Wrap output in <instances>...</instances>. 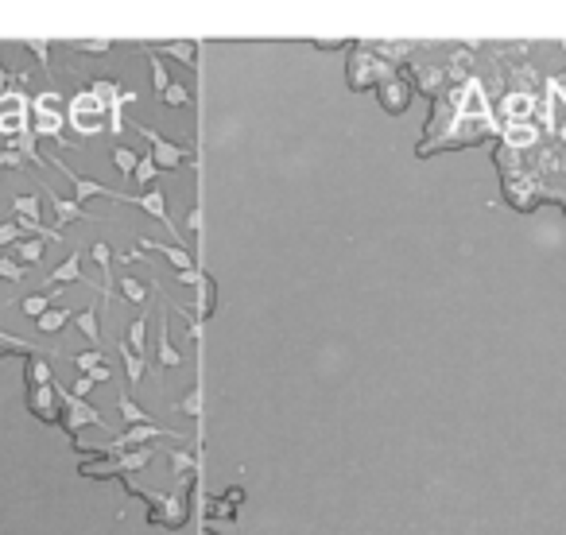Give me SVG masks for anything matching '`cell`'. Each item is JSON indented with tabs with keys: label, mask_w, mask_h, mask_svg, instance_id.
Masks as SVG:
<instances>
[{
	"label": "cell",
	"mask_w": 566,
	"mask_h": 535,
	"mask_svg": "<svg viewBox=\"0 0 566 535\" xmlns=\"http://www.w3.org/2000/svg\"><path fill=\"white\" fill-rule=\"evenodd\" d=\"M51 205H55V218H59V233H62V225H70V221H86V210H81L74 198H59V194H55Z\"/></svg>",
	"instance_id": "9a60e30c"
},
{
	"label": "cell",
	"mask_w": 566,
	"mask_h": 535,
	"mask_svg": "<svg viewBox=\"0 0 566 535\" xmlns=\"http://www.w3.org/2000/svg\"><path fill=\"white\" fill-rule=\"evenodd\" d=\"M89 94L97 97V101H105V105H113L117 101L120 94H125V89L117 86V81H89Z\"/></svg>",
	"instance_id": "f546056e"
},
{
	"label": "cell",
	"mask_w": 566,
	"mask_h": 535,
	"mask_svg": "<svg viewBox=\"0 0 566 535\" xmlns=\"http://www.w3.org/2000/svg\"><path fill=\"white\" fill-rule=\"evenodd\" d=\"M94 388H97V384L89 381V376H78V381H74V388H70V392H74V396H78V400H86V396H89V392H94Z\"/></svg>",
	"instance_id": "681fc988"
},
{
	"label": "cell",
	"mask_w": 566,
	"mask_h": 535,
	"mask_svg": "<svg viewBox=\"0 0 566 535\" xmlns=\"http://www.w3.org/2000/svg\"><path fill=\"white\" fill-rule=\"evenodd\" d=\"M504 109H508V117H512V125H520V120L536 109V101H531V94H508Z\"/></svg>",
	"instance_id": "ffe728a7"
},
{
	"label": "cell",
	"mask_w": 566,
	"mask_h": 535,
	"mask_svg": "<svg viewBox=\"0 0 566 535\" xmlns=\"http://www.w3.org/2000/svg\"><path fill=\"white\" fill-rule=\"evenodd\" d=\"M117 407H120V415H125V419H128V423H132V427H144V423H152V419L144 415V407H136V400H128V396H120V403H117Z\"/></svg>",
	"instance_id": "e575fe53"
},
{
	"label": "cell",
	"mask_w": 566,
	"mask_h": 535,
	"mask_svg": "<svg viewBox=\"0 0 566 535\" xmlns=\"http://www.w3.org/2000/svg\"><path fill=\"white\" fill-rule=\"evenodd\" d=\"M117 349H120V361H125V376H128V384H140V381H144V373H147V357L132 353V349H128V342H120Z\"/></svg>",
	"instance_id": "5bb4252c"
},
{
	"label": "cell",
	"mask_w": 566,
	"mask_h": 535,
	"mask_svg": "<svg viewBox=\"0 0 566 535\" xmlns=\"http://www.w3.org/2000/svg\"><path fill=\"white\" fill-rule=\"evenodd\" d=\"M120 295H125L128 303H144V299H147V287H144V279L125 276V279H120Z\"/></svg>",
	"instance_id": "1f68e13d"
},
{
	"label": "cell",
	"mask_w": 566,
	"mask_h": 535,
	"mask_svg": "<svg viewBox=\"0 0 566 535\" xmlns=\"http://www.w3.org/2000/svg\"><path fill=\"white\" fill-rule=\"evenodd\" d=\"M225 500H229V505L237 508V505H241V500H244V492H241V489H229V492H225Z\"/></svg>",
	"instance_id": "11a10c76"
},
{
	"label": "cell",
	"mask_w": 566,
	"mask_h": 535,
	"mask_svg": "<svg viewBox=\"0 0 566 535\" xmlns=\"http://www.w3.org/2000/svg\"><path fill=\"white\" fill-rule=\"evenodd\" d=\"M396 67L392 62H384V59H376L368 47H357L353 51V59H349V67H346V81H349V89H376L380 81H388V78H396Z\"/></svg>",
	"instance_id": "6da1fadb"
},
{
	"label": "cell",
	"mask_w": 566,
	"mask_h": 535,
	"mask_svg": "<svg viewBox=\"0 0 566 535\" xmlns=\"http://www.w3.org/2000/svg\"><path fill=\"white\" fill-rule=\"evenodd\" d=\"M155 175H159L155 159H152V155H140V163H136V175H132V179H136L140 186H147V191H152V179H155Z\"/></svg>",
	"instance_id": "836d02e7"
},
{
	"label": "cell",
	"mask_w": 566,
	"mask_h": 535,
	"mask_svg": "<svg viewBox=\"0 0 566 535\" xmlns=\"http://www.w3.org/2000/svg\"><path fill=\"white\" fill-rule=\"evenodd\" d=\"M186 229H191V233H198V229H202V210H198V205L186 210Z\"/></svg>",
	"instance_id": "f5cc1de1"
},
{
	"label": "cell",
	"mask_w": 566,
	"mask_h": 535,
	"mask_svg": "<svg viewBox=\"0 0 566 535\" xmlns=\"http://www.w3.org/2000/svg\"><path fill=\"white\" fill-rule=\"evenodd\" d=\"M0 113H28V101H23L20 89H4L0 94Z\"/></svg>",
	"instance_id": "d590c367"
},
{
	"label": "cell",
	"mask_w": 566,
	"mask_h": 535,
	"mask_svg": "<svg viewBox=\"0 0 566 535\" xmlns=\"http://www.w3.org/2000/svg\"><path fill=\"white\" fill-rule=\"evenodd\" d=\"M202 279H206V276H202L198 268H191V271H179V283H183V287H202Z\"/></svg>",
	"instance_id": "f907efd6"
},
{
	"label": "cell",
	"mask_w": 566,
	"mask_h": 535,
	"mask_svg": "<svg viewBox=\"0 0 566 535\" xmlns=\"http://www.w3.org/2000/svg\"><path fill=\"white\" fill-rule=\"evenodd\" d=\"M0 167H23V155L16 147H8V152H0Z\"/></svg>",
	"instance_id": "816d5d0a"
},
{
	"label": "cell",
	"mask_w": 566,
	"mask_h": 535,
	"mask_svg": "<svg viewBox=\"0 0 566 535\" xmlns=\"http://www.w3.org/2000/svg\"><path fill=\"white\" fill-rule=\"evenodd\" d=\"M186 101H191V89L179 86V81H171V89L163 94V105H171V109H183Z\"/></svg>",
	"instance_id": "8d00e7d4"
},
{
	"label": "cell",
	"mask_w": 566,
	"mask_h": 535,
	"mask_svg": "<svg viewBox=\"0 0 566 535\" xmlns=\"http://www.w3.org/2000/svg\"><path fill=\"white\" fill-rule=\"evenodd\" d=\"M28 51L47 67V59H51V43H47V39H28ZM47 74H51V67H47Z\"/></svg>",
	"instance_id": "f6af8a7d"
},
{
	"label": "cell",
	"mask_w": 566,
	"mask_h": 535,
	"mask_svg": "<svg viewBox=\"0 0 566 535\" xmlns=\"http://www.w3.org/2000/svg\"><path fill=\"white\" fill-rule=\"evenodd\" d=\"M536 128L528 125V120H520V125H508V144L512 147H528V144H536Z\"/></svg>",
	"instance_id": "f1b7e54d"
},
{
	"label": "cell",
	"mask_w": 566,
	"mask_h": 535,
	"mask_svg": "<svg viewBox=\"0 0 566 535\" xmlns=\"http://www.w3.org/2000/svg\"><path fill=\"white\" fill-rule=\"evenodd\" d=\"M28 133V113H0V136L16 140Z\"/></svg>",
	"instance_id": "603a6c76"
},
{
	"label": "cell",
	"mask_w": 566,
	"mask_h": 535,
	"mask_svg": "<svg viewBox=\"0 0 566 535\" xmlns=\"http://www.w3.org/2000/svg\"><path fill=\"white\" fill-rule=\"evenodd\" d=\"M376 51H380L384 62H388V59H407V51H412V47H407V43H380Z\"/></svg>",
	"instance_id": "7dc6e473"
},
{
	"label": "cell",
	"mask_w": 566,
	"mask_h": 535,
	"mask_svg": "<svg viewBox=\"0 0 566 535\" xmlns=\"http://www.w3.org/2000/svg\"><path fill=\"white\" fill-rule=\"evenodd\" d=\"M4 89H8V70L0 67V94H4Z\"/></svg>",
	"instance_id": "9f6ffc18"
},
{
	"label": "cell",
	"mask_w": 566,
	"mask_h": 535,
	"mask_svg": "<svg viewBox=\"0 0 566 535\" xmlns=\"http://www.w3.org/2000/svg\"><path fill=\"white\" fill-rule=\"evenodd\" d=\"M86 376H89L94 384H109V381H113V373H109L105 365H101V368H94V373H86Z\"/></svg>",
	"instance_id": "db71d44e"
},
{
	"label": "cell",
	"mask_w": 566,
	"mask_h": 535,
	"mask_svg": "<svg viewBox=\"0 0 566 535\" xmlns=\"http://www.w3.org/2000/svg\"><path fill=\"white\" fill-rule=\"evenodd\" d=\"M74 365H78L81 376H86V373H94V368H101L105 357H101V349H89V353H78V357H74Z\"/></svg>",
	"instance_id": "ab89813d"
},
{
	"label": "cell",
	"mask_w": 566,
	"mask_h": 535,
	"mask_svg": "<svg viewBox=\"0 0 566 535\" xmlns=\"http://www.w3.org/2000/svg\"><path fill=\"white\" fill-rule=\"evenodd\" d=\"M12 252H16V257H20V264H23V268H28V264H39V260H43V257H47V244H43V241H39V237H31V241H28V237H23V241H20V244H16V249H12Z\"/></svg>",
	"instance_id": "2e32d148"
},
{
	"label": "cell",
	"mask_w": 566,
	"mask_h": 535,
	"mask_svg": "<svg viewBox=\"0 0 566 535\" xmlns=\"http://www.w3.org/2000/svg\"><path fill=\"white\" fill-rule=\"evenodd\" d=\"M55 392H59V403H62V427H67V434L81 431V427H105V419L97 415V407L89 400H78L70 388H62V384H55Z\"/></svg>",
	"instance_id": "3957f363"
},
{
	"label": "cell",
	"mask_w": 566,
	"mask_h": 535,
	"mask_svg": "<svg viewBox=\"0 0 566 535\" xmlns=\"http://www.w3.org/2000/svg\"><path fill=\"white\" fill-rule=\"evenodd\" d=\"M415 78H419L423 94H438L442 81H446V70H438V67H415Z\"/></svg>",
	"instance_id": "44dd1931"
},
{
	"label": "cell",
	"mask_w": 566,
	"mask_h": 535,
	"mask_svg": "<svg viewBox=\"0 0 566 535\" xmlns=\"http://www.w3.org/2000/svg\"><path fill=\"white\" fill-rule=\"evenodd\" d=\"M152 86H155V94H159V97H163V94H167V89H171L167 67H163V62L155 59V55H152Z\"/></svg>",
	"instance_id": "74e56055"
},
{
	"label": "cell",
	"mask_w": 566,
	"mask_h": 535,
	"mask_svg": "<svg viewBox=\"0 0 566 535\" xmlns=\"http://www.w3.org/2000/svg\"><path fill=\"white\" fill-rule=\"evenodd\" d=\"M147 439H179V434H175V431H163V427H155V423L128 427V431L120 434L117 442H113V458L125 454V450H140V446H147Z\"/></svg>",
	"instance_id": "52a82bcc"
},
{
	"label": "cell",
	"mask_w": 566,
	"mask_h": 535,
	"mask_svg": "<svg viewBox=\"0 0 566 535\" xmlns=\"http://www.w3.org/2000/svg\"><path fill=\"white\" fill-rule=\"evenodd\" d=\"M31 133H35V136H51V140H59V144H67V140H62V117H39V113H35Z\"/></svg>",
	"instance_id": "d4e9b609"
},
{
	"label": "cell",
	"mask_w": 566,
	"mask_h": 535,
	"mask_svg": "<svg viewBox=\"0 0 566 535\" xmlns=\"http://www.w3.org/2000/svg\"><path fill=\"white\" fill-rule=\"evenodd\" d=\"M132 202H136V205H140V210H144V213H152V218H155V221H163V225H167V233H171V237H175V241H183V233H179V225H175V221H171V218H167V198H163V191H155V186H152V191H144V194H136V198H132Z\"/></svg>",
	"instance_id": "9c48e42d"
},
{
	"label": "cell",
	"mask_w": 566,
	"mask_h": 535,
	"mask_svg": "<svg viewBox=\"0 0 566 535\" xmlns=\"http://www.w3.org/2000/svg\"><path fill=\"white\" fill-rule=\"evenodd\" d=\"M376 94H380V105H384V113H404L407 105H412V81L407 78H388V81H380L376 86Z\"/></svg>",
	"instance_id": "ba28073f"
},
{
	"label": "cell",
	"mask_w": 566,
	"mask_h": 535,
	"mask_svg": "<svg viewBox=\"0 0 566 535\" xmlns=\"http://www.w3.org/2000/svg\"><path fill=\"white\" fill-rule=\"evenodd\" d=\"M20 241H23L20 225H16V221H4V225H0V249H16Z\"/></svg>",
	"instance_id": "60d3db41"
},
{
	"label": "cell",
	"mask_w": 566,
	"mask_h": 535,
	"mask_svg": "<svg viewBox=\"0 0 566 535\" xmlns=\"http://www.w3.org/2000/svg\"><path fill=\"white\" fill-rule=\"evenodd\" d=\"M113 163H117L120 175H136V163H140V155H136L132 147L117 144V147H113Z\"/></svg>",
	"instance_id": "4316f807"
},
{
	"label": "cell",
	"mask_w": 566,
	"mask_h": 535,
	"mask_svg": "<svg viewBox=\"0 0 566 535\" xmlns=\"http://www.w3.org/2000/svg\"><path fill=\"white\" fill-rule=\"evenodd\" d=\"M78 279H81V257H78V252H70V257L62 260V264L55 268L51 276H47V283H51V291H59V287L78 283Z\"/></svg>",
	"instance_id": "8fae6325"
},
{
	"label": "cell",
	"mask_w": 566,
	"mask_h": 535,
	"mask_svg": "<svg viewBox=\"0 0 566 535\" xmlns=\"http://www.w3.org/2000/svg\"><path fill=\"white\" fill-rule=\"evenodd\" d=\"M28 411L39 419V423H59L62 407H59V392H55V384H28Z\"/></svg>",
	"instance_id": "5b68a950"
},
{
	"label": "cell",
	"mask_w": 566,
	"mask_h": 535,
	"mask_svg": "<svg viewBox=\"0 0 566 535\" xmlns=\"http://www.w3.org/2000/svg\"><path fill=\"white\" fill-rule=\"evenodd\" d=\"M89 257H94L97 264H101V271H105V283H113V271H109V268H113V249H109V244H105V241H97L94 249H89Z\"/></svg>",
	"instance_id": "d6a6232c"
},
{
	"label": "cell",
	"mask_w": 566,
	"mask_h": 535,
	"mask_svg": "<svg viewBox=\"0 0 566 535\" xmlns=\"http://www.w3.org/2000/svg\"><path fill=\"white\" fill-rule=\"evenodd\" d=\"M74 322H78V330L86 334L89 349H97V345H101V326H97V315H94V310H74Z\"/></svg>",
	"instance_id": "e0dca14e"
},
{
	"label": "cell",
	"mask_w": 566,
	"mask_h": 535,
	"mask_svg": "<svg viewBox=\"0 0 566 535\" xmlns=\"http://www.w3.org/2000/svg\"><path fill=\"white\" fill-rule=\"evenodd\" d=\"M125 342H128V349H132V353H140V357H147V318H136V322L128 326Z\"/></svg>",
	"instance_id": "7402d4cb"
},
{
	"label": "cell",
	"mask_w": 566,
	"mask_h": 535,
	"mask_svg": "<svg viewBox=\"0 0 566 535\" xmlns=\"http://www.w3.org/2000/svg\"><path fill=\"white\" fill-rule=\"evenodd\" d=\"M55 167H59L62 175L70 179V186H74V202H78V205H86L89 198H120V202H132L128 194H117V191H109V186L94 183V179H81V175H74V171H70V167H62L59 159H55Z\"/></svg>",
	"instance_id": "8992f818"
},
{
	"label": "cell",
	"mask_w": 566,
	"mask_h": 535,
	"mask_svg": "<svg viewBox=\"0 0 566 535\" xmlns=\"http://www.w3.org/2000/svg\"><path fill=\"white\" fill-rule=\"evenodd\" d=\"M31 113H39V117H62V97L55 94V89H47V94H39V97H35Z\"/></svg>",
	"instance_id": "cb8c5ba5"
},
{
	"label": "cell",
	"mask_w": 566,
	"mask_h": 535,
	"mask_svg": "<svg viewBox=\"0 0 566 535\" xmlns=\"http://www.w3.org/2000/svg\"><path fill=\"white\" fill-rule=\"evenodd\" d=\"M31 384H39V388H43V384H55L51 365H47L43 357H39V361H31Z\"/></svg>",
	"instance_id": "7bdbcfd3"
},
{
	"label": "cell",
	"mask_w": 566,
	"mask_h": 535,
	"mask_svg": "<svg viewBox=\"0 0 566 535\" xmlns=\"http://www.w3.org/2000/svg\"><path fill=\"white\" fill-rule=\"evenodd\" d=\"M213 303H217V287H213L210 279H202V287H198V315H210Z\"/></svg>",
	"instance_id": "f35d334b"
},
{
	"label": "cell",
	"mask_w": 566,
	"mask_h": 535,
	"mask_svg": "<svg viewBox=\"0 0 566 535\" xmlns=\"http://www.w3.org/2000/svg\"><path fill=\"white\" fill-rule=\"evenodd\" d=\"M159 368H183V353L171 345V330H167V315L159 318Z\"/></svg>",
	"instance_id": "4fadbf2b"
},
{
	"label": "cell",
	"mask_w": 566,
	"mask_h": 535,
	"mask_svg": "<svg viewBox=\"0 0 566 535\" xmlns=\"http://www.w3.org/2000/svg\"><path fill=\"white\" fill-rule=\"evenodd\" d=\"M0 276H4V279H23V276H28V268H23L16 257H0Z\"/></svg>",
	"instance_id": "ee69618b"
},
{
	"label": "cell",
	"mask_w": 566,
	"mask_h": 535,
	"mask_svg": "<svg viewBox=\"0 0 566 535\" xmlns=\"http://www.w3.org/2000/svg\"><path fill=\"white\" fill-rule=\"evenodd\" d=\"M171 466H175V477L179 481H191L194 477V454H186V450H171Z\"/></svg>",
	"instance_id": "4dcf8cb0"
},
{
	"label": "cell",
	"mask_w": 566,
	"mask_h": 535,
	"mask_svg": "<svg viewBox=\"0 0 566 535\" xmlns=\"http://www.w3.org/2000/svg\"><path fill=\"white\" fill-rule=\"evenodd\" d=\"M105 117H109V105L97 101L89 89H81V94H74L70 101V125L78 128L81 136H97L105 133Z\"/></svg>",
	"instance_id": "7a4b0ae2"
},
{
	"label": "cell",
	"mask_w": 566,
	"mask_h": 535,
	"mask_svg": "<svg viewBox=\"0 0 566 535\" xmlns=\"http://www.w3.org/2000/svg\"><path fill=\"white\" fill-rule=\"evenodd\" d=\"M175 411H183V415H191V419H194V415L202 411V392H198V388H191L183 400H179V407H175Z\"/></svg>",
	"instance_id": "b9f144b4"
},
{
	"label": "cell",
	"mask_w": 566,
	"mask_h": 535,
	"mask_svg": "<svg viewBox=\"0 0 566 535\" xmlns=\"http://www.w3.org/2000/svg\"><path fill=\"white\" fill-rule=\"evenodd\" d=\"M163 51L183 59V62H191V67H194V59H198V43H191V39H171V43H163Z\"/></svg>",
	"instance_id": "484cf974"
},
{
	"label": "cell",
	"mask_w": 566,
	"mask_h": 535,
	"mask_svg": "<svg viewBox=\"0 0 566 535\" xmlns=\"http://www.w3.org/2000/svg\"><path fill=\"white\" fill-rule=\"evenodd\" d=\"M140 249L163 252V257H167L171 264H175V271H191V268H194V257L183 249V244H155V241H147V237H144V241H140Z\"/></svg>",
	"instance_id": "7c38bea8"
},
{
	"label": "cell",
	"mask_w": 566,
	"mask_h": 535,
	"mask_svg": "<svg viewBox=\"0 0 566 535\" xmlns=\"http://www.w3.org/2000/svg\"><path fill=\"white\" fill-rule=\"evenodd\" d=\"M132 128H140V136L147 140V147H152V159H155V167L159 171H179L186 163V152L179 144H171V140H163L159 133H155V128H144V125H132Z\"/></svg>",
	"instance_id": "277c9868"
},
{
	"label": "cell",
	"mask_w": 566,
	"mask_h": 535,
	"mask_svg": "<svg viewBox=\"0 0 566 535\" xmlns=\"http://www.w3.org/2000/svg\"><path fill=\"white\" fill-rule=\"evenodd\" d=\"M12 205H16V221H35L39 225V198L35 194H20Z\"/></svg>",
	"instance_id": "83f0119b"
},
{
	"label": "cell",
	"mask_w": 566,
	"mask_h": 535,
	"mask_svg": "<svg viewBox=\"0 0 566 535\" xmlns=\"http://www.w3.org/2000/svg\"><path fill=\"white\" fill-rule=\"evenodd\" d=\"M186 516H191L186 497H183V492H167V497H163V508H159V524L175 531V528H183V524H186Z\"/></svg>",
	"instance_id": "30bf717a"
},
{
	"label": "cell",
	"mask_w": 566,
	"mask_h": 535,
	"mask_svg": "<svg viewBox=\"0 0 566 535\" xmlns=\"http://www.w3.org/2000/svg\"><path fill=\"white\" fill-rule=\"evenodd\" d=\"M51 307H55V291H47V295H28V299H20V310H23L28 318H35V322H39V318H43Z\"/></svg>",
	"instance_id": "ac0fdd59"
},
{
	"label": "cell",
	"mask_w": 566,
	"mask_h": 535,
	"mask_svg": "<svg viewBox=\"0 0 566 535\" xmlns=\"http://www.w3.org/2000/svg\"><path fill=\"white\" fill-rule=\"evenodd\" d=\"M70 318H74V310H62V307H51V310H47V315H43V318H39V322H35V326H39V334H47V337H51V334H59V330H62V326H67V322H70Z\"/></svg>",
	"instance_id": "d6986e66"
},
{
	"label": "cell",
	"mask_w": 566,
	"mask_h": 535,
	"mask_svg": "<svg viewBox=\"0 0 566 535\" xmlns=\"http://www.w3.org/2000/svg\"><path fill=\"white\" fill-rule=\"evenodd\" d=\"M20 345H31V342H23V337H12V334H0V357H4V353H12V349H20Z\"/></svg>",
	"instance_id": "c3c4849f"
},
{
	"label": "cell",
	"mask_w": 566,
	"mask_h": 535,
	"mask_svg": "<svg viewBox=\"0 0 566 535\" xmlns=\"http://www.w3.org/2000/svg\"><path fill=\"white\" fill-rule=\"evenodd\" d=\"M78 51H86V55H105V51H113V39H81Z\"/></svg>",
	"instance_id": "bcb514c9"
}]
</instances>
